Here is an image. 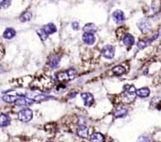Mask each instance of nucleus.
I'll use <instances>...</instances> for the list:
<instances>
[{
    "mask_svg": "<svg viewBox=\"0 0 161 142\" xmlns=\"http://www.w3.org/2000/svg\"><path fill=\"white\" fill-rule=\"evenodd\" d=\"M137 90L133 85H125L123 88V93L122 94V103L126 104H130L134 101L137 97Z\"/></svg>",
    "mask_w": 161,
    "mask_h": 142,
    "instance_id": "f257e3e1",
    "label": "nucleus"
},
{
    "mask_svg": "<svg viewBox=\"0 0 161 142\" xmlns=\"http://www.w3.org/2000/svg\"><path fill=\"white\" fill-rule=\"evenodd\" d=\"M76 75V71L74 69H68L66 72H62L57 75V78L59 82L70 81Z\"/></svg>",
    "mask_w": 161,
    "mask_h": 142,
    "instance_id": "f03ea898",
    "label": "nucleus"
},
{
    "mask_svg": "<svg viewBox=\"0 0 161 142\" xmlns=\"http://www.w3.org/2000/svg\"><path fill=\"white\" fill-rule=\"evenodd\" d=\"M33 118V112L30 109H24L18 113V119L22 122H29Z\"/></svg>",
    "mask_w": 161,
    "mask_h": 142,
    "instance_id": "7ed1b4c3",
    "label": "nucleus"
},
{
    "mask_svg": "<svg viewBox=\"0 0 161 142\" xmlns=\"http://www.w3.org/2000/svg\"><path fill=\"white\" fill-rule=\"evenodd\" d=\"M138 29L144 34H147L151 30V24L147 19H143L138 23Z\"/></svg>",
    "mask_w": 161,
    "mask_h": 142,
    "instance_id": "20e7f679",
    "label": "nucleus"
},
{
    "mask_svg": "<svg viewBox=\"0 0 161 142\" xmlns=\"http://www.w3.org/2000/svg\"><path fill=\"white\" fill-rule=\"evenodd\" d=\"M115 47L113 46H106L103 47L102 51H101V55L106 59H112L115 55Z\"/></svg>",
    "mask_w": 161,
    "mask_h": 142,
    "instance_id": "39448f33",
    "label": "nucleus"
},
{
    "mask_svg": "<svg viewBox=\"0 0 161 142\" xmlns=\"http://www.w3.org/2000/svg\"><path fill=\"white\" fill-rule=\"evenodd\" d=\"M33 99H28L25 96H21V98H17L15 102V104L16 106H29L33 104Z\"/></svg>",
    "mask_w": 161,
    "mask_h": 142,
    "instance_id": "423d86ee",
    "label": "nucleus"
},
{
    "mask_svg": "<svg viewBox=\"0 0 161 142\" xmlns=\"http://www.w3.org/2000/svg\"><path fill=\"white\" fill-rule=\"evenodd\" d=\"M81 98H82L84 104L86 107H90L94 103V96L90 93H83L81 94Z\"/></svg>",
    "mask_w": 161,
    "mask_h": 142,
    "instance_id": "0eeeda50",
    "label": "nucleus"
},
{
    "mask_svg": "<svg viewBox=\"0 0 161 142\" xmlns=\"http://www.w3.org/2000/svg\"><path fill=\"white\" fill-rule=\"evenodd\" d=\"M83 41L87 45H94L95 41H96V38L94 36V33H86L83 35L82 36Z\"/></svg>",
    "mask_w": 161,
    "mask_h": 142,
    "instance_id": "6e6552de",
    "label": "nucleus"
},
{
    "mask_svg": "<svg viewBox=\"0 0 161 142\" xmlns=\"http://www.w3.org/2000/svg\"><path fill=\"white\" fill-rule=\"evenodd\" d=\"M59 63H60V56L58 55H52L48 59V65L53 69L58 67Z\"/></svg>",
    "mask_w": 161,
    "mask_h": 142,
    "instance_id": "1a4fd4ad",
    "label": "nucleus"
},
{
    "mask_svg": "<svg viewBox=\"0 0 161 142\" xmlns=\"http://www.w3.org/2000/svg\"><path fill=\"white\" fill-rule=\"evenodd\" d=\"M112 17L114 19V21L117 24H122L125 20V15L122 10H116L112 14Z\"/></svg>",
    "mask_w": 161,
    "mask_h": 142,
    "instance_id": "9d476101",
    "label": "nucleus"
},
{
    "mask_svg": "<svg viewBox=\"0 0 161 142\" xmlns=\"http://www.w3.org/2000/svg\"><path fill=\"white\" fill-rule=\"evenodd\" d=\"M122 42L126 47H131L132 45H134L135 43L134 37L131 34H126L123 36Z\"/></svg>",
    "mask_w": 161,
    "mask_h": 142,
    "instance_id": "9b49d317",
    "label": "nucleus"
},
{
    "mask_svg": "<svg viewBox=\"0 0 161 142\" xmlns=\"http://www.w3.org/2000/svg\"><path fill=\"white\" fill-rule=\"evenodd\" d=\"M78 135L80 136L81 138H87L89 135V130L88 128L85 126V125H80L79 128H78Z\"/></svg>",
    "mask_w": 161,
    "mask_h": 142,
    "instance_id": "f8f14e48",
    "label": "nucleus"
},
{
    "mask_svg": "<svg viewBox=\"0 0 161 142\" xmlns=\"http://www.w3.org/2000/svg\"><path fill=\"white\" fill-rule=\"evenodd\" d=\"M16 35V31L13 28H8L3 32V38L7 40H11Z\"/></svg>",
    "mask_w": 161,
    "mask_h": 142,
    "instance_id": "ddd939ff",
    "label": "nucleus"
},
{
    "mask_svg": "<svg viewBox=\"0 0 161 142\" xmlns=\"http://www.w3.org/2000/svg\"><path fill=\"white\" fill-rule=\"evenodd\" d=\"M157 37V35H155L154 37L151 38V39H149V40H141L138 42V49H144L146 47H148L152 41H154V39Z\"/></svg>",
    "mask_w": 161,
    "mask_h": 142,
    "instance_id": "4468645a",
    "label": "nucleus"
},
{
    "mask_svg": "<svg viewBox=\"0 0 161 142\" xmlns=\"http://www.w3.org/2000/svg\"><path fill=\"white\" fill-rule=\"evenodd\" d=\"M83 29L86 33H95L98 30V28H97V26L94 24L89 23L85 24Z\"/></svg>",
    "mask_w": 161,
    "mask_h": 142,
    "instance_id": "2eb2a0df",
    "label": "nucleus"
},
{
    "mask_svg": "<svg viewBox=\"0 0 161 142\" xmlns=\"http://www.w3.org/2000/svg\"><path fill=\"white\" fill-rule=\"evenodd\" d=\"M150 94V90L149 87H142L137 90V95L140 98H147Z\"/></svg>",
    "mask_w": 161,
    "mask_h": 142,
    "instance_id": "dca6fc26",
    "label": "nucleus"
},
{
    "mask_svg": "<svg viewBox=\"0 0 161 142\" xmlns=\"http://www.w3.org/2000/svg\"><path fill=\"white\" fill-rule=\"evenodd\" d=\"M10 125V119L8 115L4 113H1V119H0V125L1 127H6Z\"/></svg>",
    "mask_w": 161,
    "mask_h": 142,
    "instance_id": "f3484780",
    "label": "nucleus"
},
{
    "mask_svg": "<svg viewBox=\"0 0 161 142\" xmlns=\"http://www.w3.org/2000/svg\"><path fill=\"white\" fill-rule=\"evenodd\" d=\"M43 29H45V31L47 32L48 35H52V34H54L56 31H57V27L55 26V24L53 23H49L46 24Z\"/></svg>",
    "mask_w": 161,
    "mask_h": 142,
    "instance_id": "a211bd4d",
    "label": "nucleus"
},
{
    "mask_svg": "<svg viewBox=\"0 0 161 142\" xmlns=\"http://www.w3.org/2000/svg\"><path fill=\"white\" fill-rule=\"evenodd\" d=\"M127 114V109L125 108L121 107L117 109L114 113L115 118H123Z\"/></svg>",
    "mask_w": 161,
    "mask_h": 142,
    "instance_id": "6ab92c4d",
    "label": "nucleus"
},
{
    "mask_svg": "<svg viewBox=\"0 0 161 142\" xmlns=\"http://www.w3.org/2000/svg\"><path fill=\"white\" fill-rule=\"evenodd\" d=\"M90 140L93 142H103L105 141V137L100 133H94L91 135Z\"/></svg>",
    "mask_w": 161,
    "mask_h": 142,
    "instance_id": "aec40b11",
    "label": "nucleus"
},
{
    "mask_svg": "<svg viewBox=\"0 0 161 142\" xmlns=\"http://www.w3.org/2000/svg\"><path fill=\"white\" fill-rule=\"evenodd\" d=\"M112 72H113V73H114L115 75L121 76L126 73V69H125L122 66H117V67L112 68Z\"/></svg>",
    "mask_w": 161,
    "mask_h": 142,
    "instance_id": "412c9836",
    "label": "nucleus"
},
{
    "mask_svg": "<svg viewBox=\"0 0 161 142\" xmlns=\"http://www.w3.org/2000/svg\"><path fill=\"white\" fill-rule=\"evenodd\" d=\"M49 99H53L52 97H49V96L45 95V94H42V93H38L37 95H35L34 98H33V100L36 102H41L44 101V100H47Z\"/></svg>",
    "mask_w": 161,
    "mask_h": 142,
    "instance_id": "4be33fe9",
    "label": "nucleus"
},
{
    "mask_svg": "<svg viewBox=\"0 0 161 142\" xmlns=\"http://www.w3.org/2000/svg\"><path fill=\"white\" fill-rule=\"evenodd\" d=\"M31 18H32V14L30 12H25L23 15H21V16L20 17V20L21 22H27V21L30 20Z\"/></svg>",
    "mask_w": 161,
    "mask_h": 142,
    "instance_id": "5701e85b",
    "label": "nucleus"
},
{
    "mask_svg": "<svg viewBox=\"0 0 161 142\" xmlns=\"http://www.w3.org/2000/svg\"><path fill=\"white\" fill-rule=\"evenodd\" d=\"M16 97L15 96H12V95H8V94H5V95H3L2 97V99H3V101L6 102V103H9V104H15V100H16Z\"/></svg>",
    "mask_w": 161,
    "mask_h": 142,
    "instance_id": "b1692460",
    "label": "nucleus"
},
{
    "mask_svg": "<svg viewBox=\"0 0 161 142\" xmlns=\"http://www.w3.org/2000/svg\"><path fill=\"white\" fill-rule=\"evenodd\" d=\"M36 33H37V35H39V37L41 39V41H46L48 37V34H47V32L45 31V29L42 28V29H40L38 30H36Z\"/></svg>",
    "mask_w": 161,
    "mask_h": 142,
    "instance_id": "393cba45",
    "label": "nucleus"
},
{
    "mask_svg": "<svg viewBox=\"0 0 161 142\" xmlns=\"http://www.w3.org/2000/svg\"><path fill=\"white\" fill-rule=\"evenodd\" d=\"M12 0H3L1 2V8L2 9H8L11 5Z\"/></svg>",
    "mask_w": 161,
    "mask_h": 142,
    "instance_id": "a878e982",
    "label": "nucleus"
},
{
    "mask_svg": "<svg viewBox=\"0 0 161 142\" xmlns=\"http://www.w3.org/2000/svg\"><path fill=\"white\" fill-rule=\"evenodd\" d=\"M72 28L75 30H78V29H79V24L78 22H73V23H72Z\"/></svg>",
    "mask_w": 161,
    "mask_h": 142,
    "instance_id": "bb28decb",
    "label": "nucleus"
}]
</instances>
